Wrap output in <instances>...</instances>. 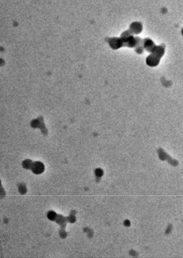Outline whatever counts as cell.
I'll list each match as a JSON object with an SVG mask.
<instances>
[{
    "mask_svg": "<svg viewBox=\"0 0 183 258\" xmlns=\"http://www.w3.org/2000/svg\"><path fill=\"white\" fill-rule=\"evenodd\" d=\"M31 169L33 171V172L35 174H42L44 171V166L42 162L36 161L32 163Z\"/></svg>",
    "mask_w": 183,
    "mask_h": 258,
    "instance_id": "6da1fadb",
    "label": "cell"
},
{
    "mask_svg": "<svg viewBox=\"0 0 183 258\" xmlns=\"http://www.w3.org/2000/svg\"><path fill=\"white\" fill-rule=\"evenodd\" d=\"M23 165V166L25 168H31L32 163H31L30 162H29V161H24Z\"/></svg>",
    "mask_w": 183,
    "mask_h": 258,
    "instance_id": "7a4b0ae2",
    "label": "cell"
},
{
    "mask_svg": "<svg viewBox=\"0 0 183 258\" xmlns=\"http://www.w3.org/2000/svg\"><path fill=\"white\" fill-rule=\"evenodd\" d=\"M48 217L51 220H53V219H55V217H56V214H55V213H54L53 212H51L50 213L48 214Z\"/></svg>",
    "mask_w": 183,
    "mask_h": 258,
    "instance_id": "3957f363",
    "label": "cell"
}]
</instances>
